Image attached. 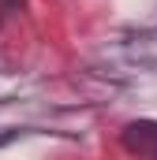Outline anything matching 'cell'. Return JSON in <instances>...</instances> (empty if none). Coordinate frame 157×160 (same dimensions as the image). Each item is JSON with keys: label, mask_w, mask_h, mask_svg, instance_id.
Wrapping results in <instances>:
<instances>
[{"label": "cell", "mask_w": 157, "mask_h": 160, "mask_svg": "<svg viewBox=\"0 0 157 160\" xmlns=\"http://www.w3.org/2000/svg\"><path fill=\"white\" fill-rule=\"evenodd\" d=\"M23 4H26V0H0V19H8V15L23 11Z\"/></svg>", "instance_id": "cell-2"}, {"label": "cell", "mask_w": 157, "mask_h": 160, "mask_svg": "<svg viewBox=\"0 0 157 160\" xmlns=\"http://www.w3.org/2000/svg\"><path fill=\"white\" fill-rule=\"evenodd\" d=\"M120 145L138 160H157V119H135L120 130Z\"/></svg>", "instance_id": "cell-1"}]
</instances>
